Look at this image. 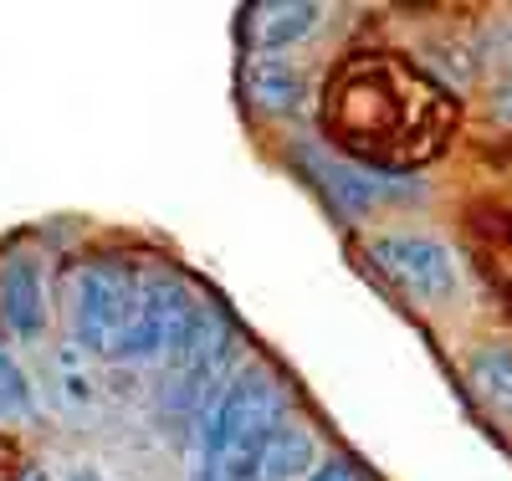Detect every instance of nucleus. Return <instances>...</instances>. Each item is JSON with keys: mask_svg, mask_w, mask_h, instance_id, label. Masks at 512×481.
Segmentation results:
<instances>
[{"mask_svg": "<svg viewBox=\"0 0 512 481\" xmlns=\"http://www.w3.org/2000/svg\"><path fill=\"white\" fill-rule=\"evenodd\" d=\"M323 134L359 169L410 174L456 134V98L400 52H354L323 82Z\"/></svg>", "mask_w": 512, "mask_h": 481, "instance_id": "f257e3e1", "label": "nucleus"}, {"mask_svg": "<svg viewBox=\"0 0 512 481\" xmlns=\"http://www.w3.org/2000/svg\"><path fill=\"white\" fill-rule=\"evenodd\" d=\"M287 420V389L277 384V374L241 369L210 405L195 446V481H256L272 435Z\"/></svg>", "mask_w": 512, "mask_h": 481, "instance_id": "f03ea898", "label": "nucleus"}, {"mask_svg": "<svg viewBox=\"0 0 512 481\" xmlns=\"http://www.w3.org/2000/svg\"><path fill=\"white\" fill-rule=\"evenodd\" d=\"M144 277L149 267L98 256L72 272V333L82 348L103 359H128L144 313Z\"/></svg>", "mask_w": 512, "mask_h": 481, "instance_id": "7ed1b4c3", "label": "nucleus"}, {"mask_svg": "<svg viewBox=\"0 0 512 481\" xmlns=\"http://www.w3.org/2000/svg\"><path fill=\"white\" fill-rule=\"evenodd\" d=\"M374 272L415 302H451L456 297V256L431 236H374L369 241Z\"/></svg>", "mask_w": 512, "mask_h": 481, "instance_id": "20e7f679", "label": "nucleus"}, {"mask_svg": "<svg viewBox=\"0 0 512 481\" xmlns=\"http://www.w3.org/2000/svg\"><path fill=\"white\" fill-rule=\"evenodd\" d=\"M0 323L11 338H41L47 333V282L26 251H11L0 261Z\"/></svg>", "mask_w": 512, "mask_h": 481, "instance_id": "39448f33", "label": "nucleus"}, {"mask_svg": "<svg viewBox=\"0 0 512 481\" xmlns=\"http://www.w3.org/2000/svg\"><path fill=\"white\" fill-rule=\"evenodd\" d=\"M318 26V6L313 0H262V6L246 11V41L256 57H272L297 47L308 31Z\"/></svg>", "mask_w": 512, "mask_h": 481, "instance_id": "423d86ee", "label": "nucleus"}, {"mask_svg": "<svg viewBox=\"0 0 512 481\" xmlns=\"http://www.w3.org/2000/svg\"><path fill=\"white\" fill-rule=\"evenodd\" d=\"M318 471V441H313V430L303 420H287L277 435H272V446L262 456V471H256V481H308Z\"/></svg>", "mask_w": 512, "mask_h": 481, "instance_id": "0eeeda50", "label": "nucleus"}, {"mask_svg": "<svg viewBox=\"0 0 512 481\" xmlns=\"http://www.w3.org/2000/svg\"><path fill=\"white\" fill-rule=\"evenodd\" d=\"M472 256L482 277L502 292V302L512 308V221L497 210H487L482 221H472Z\"/></svg>", "mask_w": 512, "mask_h": 481, "instance_id": "6e6552de", "label": "nucleus"}, {"mask_svg": "<svg viewBox=\"0 0 512 481\" xmlns=\"http://www.w3.org/2000/svg\"><path fill=\"white\" fill-rule=\"evenodd\" d=\"M466 374H472L482 405L512 420V343H482L472 364H466Z\"/></svg>", "mask_w": 512, "mask_h": 481, "instance_id": "1a4fd4ad", "label": "nucleus"}, {"mask_svg": "<svg viewBox=\"0 0 512 481\" xmlns=\"http://www.w3.org/2000/svg\"><path fill=\"white\" fill-rule=\"evenodd\" d=\"M246 93L262 108H292L303 98V72L287 67V62H272V57H256L251 72H246Z\"/></svg>", "mask_w": 512, "mask_h": 481, "instance_id": "9d476101", "label": "nucleus"}, {"mask_svg": "<svg viewBox=\"0 0 512 481\" xmlns=\"http://www.w3.org/2000/svg\"><path fill=\"white\" fill-rule=\"evenodd\" d=\"M31 410V384H26V374L16 369V359L0 348V420H16V415H26Z\"/></svg>", "mask_w": 512, "mask_h": 481, "instance_id": "9b49d317", "label": "nucleus"}, {"mask_svg": "<svg viewBox=\"0 0 512 481\" xmlns=\"http://www.w3.org/2000/svg\"><path fill=\"white\" fill-rule=\"evenodd\" d=\"M308 481H364V476H359L349 461H323V466H318Z\"/></svg>", "mask_w": 512, "mask_h": 481, "instance_id": "f8f14e48", "label": "nucleus"}, {"mask_svg": "<svg viewBox=\"0 0 512 481\" xmlns=\"http://www.w3.org/2000/svg\"><path fill=\"white\" fill-rule=\"evenodd\" d=\"M492 108H497V118H507V123H512V77H502V82H497Z\"/></svg>", "mask_w": 512, "mask_h": 481, "instance_id": "ddd939ff", "label": "nucleus"}, {"mask_svg": "<svg viewBox=\"0 0 512 481\" xmlns=\"http://www.w3.org/2000/svg\"><path fill=\"white\" fill-rule=\"evenodd\" d=\"M16 481H52V476H47V471H41V466H26V471H21Z\"/></svg>", "mask_w": 512, "mask_h": 481, "instance_id": "4468645a", "label": "nucleus"}, {"mask_svg": "<svg viewBox=\"0 0 512 481\" xmlns=\"http://www.w3.org/2000/svg\"><path fill=\"white\" fill-rule=\"evenodd\" d=\"M67 481H103V476H98V471H93V466H82V471H72V476H67Z\"/></svg>", "mask_w": 512, "mask_h": 481, "instance_id": "2eb2a0df", "label": "nucleus"}, {"mask_svg": "<svg viewBox=\"0 0 512 481\" xmlns=\"http://www.w3.org/2000/svg\"><path fill=\"white\" fill-rule=\"evenodd\" d=\"M6 451H11V441H0V456H6Z\"/></svg>", "mask_w": 512, "mask_h": 481, "instance_id": "dca6fc26", "label": "nucleus"}]
</instances>
